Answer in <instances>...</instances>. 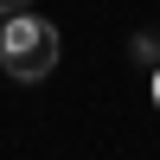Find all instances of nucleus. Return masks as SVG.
<instances>
[{"mask_svg":"<svg viewBox=\"0 0 160 160\" xmlns=\"http://www.w3.org/2000/svg\"><path fill=\"white\" fill-rule=\"evenodd\" d=\"M0 64L19 83L51 77V64H58V26L38 19V13H7V26H0Z\"/></svg>","mask_w":160,"mask_h":160,"instance_id":"1","label":"nucleus"},{"mask_svg":"<svg viewBox=\"0 0 160 160\" xmlns=\"http://www.w3.org/2000/svg\"><path fill=\"white\" fill-rule=\"evenodd\" d=\"M135 58H148V64H160V38H154V32H141V38H135Z\"/></svg>","mask_w":160,"mask_h":160,"instance_id":"2","label":"nucleus"},{"mask_svg":"<svg viewBox=\"0 0 160 160\" xmlns=\"http://www.w3.org/2000/svg\"><path fill=\"white\" fill-rule=\"evenodd\" d=\"M154 109H160V64H154Z\"/></svg>","mask_w":160,"mask_h":160,"instance_id":"3","label":"nucleus"},{"mask_svg":"<svg viewBox=\"0 0 160 160\" xmlns=\"http://www.w3.org/2000/svg\"><path fill=\"white\" fill-rule=\"evenodd\" d=\"M0 7H7V13H19V7H26V0H0Z\"/></svg>","mask_w":160,"mask_h":160,"instance_id":"4","label":"nucleus"},{"mask_svg":"<svg viewBox=\"0 0 160 160\" xmlns=\"http://www.w3.org/2000/svg\"><path fill=\"white\" fill-rule=\"evenodd\" d=\"M0 26H7V7H0Z\"/></svg>","mask_w":160,"mask_h":160,"instance_id":"5","label":"nucleus"}]
</instances>
